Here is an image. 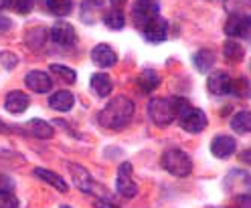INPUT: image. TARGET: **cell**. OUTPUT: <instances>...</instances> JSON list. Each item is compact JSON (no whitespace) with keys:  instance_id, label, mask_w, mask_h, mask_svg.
Instances as JSON below:
<instances>
[{"instance_id":"1","label":"cell","mask_w":251,"mask_h":208,"mask_svg":"<svg viewBox=\"0 0 251 208\" xmlns=\"http://www.w3.org/2000/svg\"><path fill=\"white\" fill-rule=\"evenodd\" d=\"M134 114H136L134 101L128 99V97H124V95H120V97L112 99L100 111L98 121H100L101 127H105V130L120 132V130H124V127H128V123L132 121Z\"/></svg>"},{"instance_id":"2","label":"cell","mask_w":251,"mask_h":208,"mask_svg":"<svg viewBox=\"0 0 251 208\" xmlns=\"http://www.w3.org/2000/svg\"><path fill=\"white\" fill-rule=\"evenodd\" d=\"M160 164L166 172H170L172 176H178V178H186L188 174L193 172V162L182 150H168L164 152Z\"/></svg>"},{"instance_id":"3","label":"cell","mask_w":251,"mask_h":208,"mask_svg":"<svg viewBox=\"0 0 251 208\" xmlns=\"http://www.w3.org/2000/svg\"><path fill=\"white\" fill-rule=\"evenodd\" d=\"M158 2L156 0H136L132 6V23L144 30L156 17H158Z\"/></svg>"},{"instance_id":"4","label":"cell","mask_w":251,"mask_h":208,"mask_svg":"<svg viewBox=\"0 0 251 208\" xmlns=\"http://www.w3.org/2000/svg\"><path fill=\"white\" fill-rule=\"evenodd\" d=\"M148 116L150 119L156 123V125H168L176 119V114H175V107H172V101L170 99H164V97H156L148 103Z\"/></svg>"},{"instance_id":"5","label":"cell","mask_w":251,"mask_h":208,"mask_svg":"<svg viewBox=\"0 0 251 208\" xmlns=\"http://www.w3.org/2000/svg\"><path fill=\"white\" fill-rule=\"evenodd\" d=\"M67 168L71 170V178H73L75 186L79 188L81 192H85V194H101V192H103V186L93 180L91 176H89V172L83 166L67 164Z\"/></svg>"},{"instance_id":"6","label":"cell","mask_w":251,"mask_h":208,"mask_svg":"<svg viewBox=\"0 0 251 208\" xmlns=\"http://www.w3.org/2000/svg\"><path fill=\"white\" fill-rule=\"evenodd\" d=\"M132 172H134V168H132L130 162H124V164H120V168H118L116 190L120 192L124 198H134V196L138 194V184H136L134 178H132Z\"/></svg>"},{"instance_id":"7","label":"cell","mask_w":251,"mask_h":208,"mask_svg":"<svg viewBox=\"0 0 251 208\" xmlns=\"http://www.w3.org/2000/svg\"><path fill=\"white\" fill-rule=\"evenodd\" d=\"M180 121V127L188 134H201L202 130L207 127V116L202 109H197V107H188L184 114L178 117Z\"/></svg>"},{"instance_id":"8","label":"cell","mask_w":251,"mask_h":208,"mask_svg":"<svg viewBox=\"0 0 251 208\" xmlns=\"http://www.w3.org/2000/svg\"><path fill=\"white\" fill-rule=\"evenodd\" d=\"M225 33L229 37H247L251 33V17L229 14V19L225 23Z\"/></svg>"},{"instance_id":"9","label":"cell","mask_w":251,"mask_h":208,"mask_svg":"<svg viewBox=\"0 0 251 208\" xmlns=\"http://www.w3.org/2000/svg\"><path fill=\"white\" fill-rule=\"evenodd\" d=\"M51 39L59 46H73L77 41V33L69 23H57L51 28Z\"/></svg>"},{"instance_id":"10","label":"cell","mask_w":251,"mask_h":208,"mask_svg":"<svg viewBox=\"0 0 251 208\" xmlns=\"http://www.w3.org/2000/svg\"><path fill=\"white\" fill-rule=\"evenodd\" d=\"M91 61L96 63V65H100V67H114L116 61H118V55L109 45L100 43V45H96L91 49Z\"/></svg>"},{"instance_id":"11","label":"cell","mask_w":251,"mask_h":208,"mask_svg":"<svg viewBox=\"0 0 251 208\" xmlns=\"http://www.w3.org/2000/svg\"><path fill=\"white\" fill-rule=\"evenodd\" d=\"M25 83H26V87L30 91H35V93H47V91H51V87H53L51 77L47 75L45 71H30V73H26Z\"/></svg>"},{"instance_id":"12","label":"cell","mask_w":251,"mask_h":208,"mask_svg":"<svg viewBox=\"0 0 251 208\" xmlns=\"http://www.w3.org/2000/svg\"><path fill=\"white\" fill-rule=\"evenodd\" d=\"M209 91L213 95H227V93H233V81L229 79L227 73L223 71H217L213 75H209Z\"/></svg>"},{"instance_id":"13","label":"cell","mask_w":251,"mask_h":208,"mask_svg":"<svg viewBox=\"0 0 251 208\" xmlns=\"http://www.w3.org/2000/svg\"><path fill=\"white\" fill-rule=\"evenodd\" d=\"M144 37H146V41L148 43H162L166 37H168V23L164 21V19H160V17H156L144 30Z\"/></svg>"},{"instance_id":"14","label":"cell","mask_w":251,"mask_h":208,"mask_svg":"<svg viewBox=\"0 0 251 208\" xmlns=\"http://www.w3.org/2000/svg\"><path fill=\"white\" fill-rule=\"evenodd\" d=\"M235 148H237V141H235L231 136H217L213 139V143H211V152L219 160H225V158L233 156Z\"/></svg>"},{"instance_id":"15","label":"cell","mask_w":251,"mask_h":208,"mask_svg":"<svg viewBox=\"0 0 251 208\" xmlns=\"http://www.w3.org/2000/svg\"><path fill=\"white\" fill-rule=\"evenodd\" d=\"M4 107L8 114H23L28 107V95H25L23 91H10L4 99Z\"/></svg>"},{"instance_id":"16","label":"cell","mask_w":251,"mask_h":208,"mask_svg":"<svg viewBox=\"0 0 251 208\" xmlns=\"http://www.w3.org/2000/svg\"><path fill=\"white\" fill-rule=\"evenodd\" d=\"M73 103H75V97L71 91H57L49 99V105L57 111H69L73 107Z\"/></svg>"},{"instance_id":"17","label":"cell","mask_w":251,"mask_h":208,"mask_svg":"<svg viewBox=\"0 0 251 208\" xmlns=\"http://www.w3.org/2000/svg\"><path fill=\"white\" fill-rule=\"evenodd\" d=\"M158 85H160V75L156 73L154 69H144L142 73H140V77H138V87L142 89V91L150 93V91H154Z\"/></svg>"},{"instance_id":"18","label":"cell","mask_w":251,"mask_h":208,"mask_svg":"<svg viewBox=\"0 0 251 208\" xmlns=\"http://www.w3.org/2000/svg\"><path fill=\"white\" fill-rule=\"evenodd\" d=\"M91 89L96 91V95H100V97H107V95L112 93V79L105 73H96L91 77Z\"/></svg>"},{"instance_id":"19","label":"cell","mask_w":251,"mask_h":208,"mask_svg":"<svg viewBox=\"0 0 251 208\" xmlns=\"http://www.w3.org/2000/svg\"><path fill=\"white\" fill-rule=\"evenodd\" d=\"M35 176H39L41 180H45L47 184H51L59 192H67V182L63 180L61 176H57L55 172H49V170H45V168H35Z\"/></svg>"},{"instance_id":"20","label":"cell","mask_w":251,"mask_h":208,"mask_svg":"<svg viewBox=\"0 0 251 208\" xmlns=\"http://www.w3.org/2000/svg\"><path fill=\"white\" fill-rule=\"evenodd\" d=\"M231 127L237 134H249L251 132V111H239L237 116H233Z\"/></svg>"},{"instance_id":"21","label":"cell","mask_w":251,"mask_h":208,"mask_svg":"<svg viewBox=\"0 0 251 208\" xmlns=\"http://www.w3.org/2000/svg\"><path fill=\"white\" fill-rule=\"evenodd\" d=\"M26 127H28V132L33 134L35 138H41V139H47V138L53 136V127L47 121H43V119H30L26 123Z\"/></svg>"},{"instance_id":"22","label":"cell","mask_w":251,"mask_h":208,"mask_svg":"<svg viewBox=\"0 0 251 208\" xmlns=\"http://www.w3.org/2000/svg\"><path fill=\"white\" fill-rule=\"evenodd\" d=\"M103 23H105V26H109L112 30H122L124 24H126V19H124L122 8H116V6H114L112 10H107L105 17H103Z\"/></svg>"},{"instance_id":"23","label":"cell","mask_w":251,"mask_h":208,"mask_svg":"<svg viewBox=\"0 0 251 208\" xmlns=\"http://www.w3.org/2000/svg\"><path fill=\"white\" fill-rule=\"evenodd\" d=\"M73 8V0H47V10L55 17H67Z\"/></svg>"},{"instance_id":"24","label":"cell","mask_w":251,"mask_h":208,"mask_svg":"<svg viewBox=\"0 0 251 208\" xmlns=\"http://www.w3.org/2000/svg\"><path fill=\"white\" fill-rule=\"evenodd\" d=\"M225 8L229 14H243V17H251V0H227Z\"/></svg>"},{"instance_id":"25","label":"cell","mask_w":251,"mask_h":208,"mask_svg":"<svg viewBox=\"0 0 251 208\" xmlns=\"http://www.w3.org/2000/svg\"><path fill=\"white\" fill-rule=\"evenodd\" d=\"M213 63H215V55L211 51H207V49H202V51H199L195 55V65H197V69L201 73H207L213 67Z\"/></svg>"},{"instance_id":"26","label":"cell","mask_w":251,"mask_h":208,"mask_svg":"<svg viewBox=\"0 0 251 208\" xmlns=\"http://www.w3.org/2000/svg\"><path fill=\"white\" fill-rule=\"evenodd\" d=\"M223 55H225L227 61H229V59H231V61H241L243 55H245V51H243L241 43H237V41H227L225 46H223Z\"/></svg>"},{"instance_id":"27","label":"cell","mask_w":251,"mask_h":208,"mask_svg":"<svg viewBox=\"0 0 251 208\" xmlns=\"http://www.w3.org/2000/svg\"><path fill=\"white\" fill-rule=\"evenodd\" d=\"M51 73L59 75V77L63 79V81H67L69 85H71V83H75V79H77V75H75V71H73V69L63 67V65H51Z\"/></svg>"},{"instance_id":"28","label":"cell","mask_w":251,"mask_h":208,"mask_svg":"<svg viewBox=\"0 0 251 208\" xmlns=\"http://www.w3.org/2000/svg\"><path fill=\"white\" fill-rule=\"evenodd\" d=\"M0 208H19V198L12 194V190H2V196H0Z\"/></svg>"},{"instance_id":"29","label":"cell","mask_w":251,"mask_h":208,"mask_svg":"<svg viewBox=\"0 0 251 208\" xmlns=\"http://www.w3.org/2000/svg\"><path fill=\"white\" fill-rule=\"evenodd\" d=\"M170 101H172V107H175V114H176V117H180L184 111L191 107V103H188L184 97H170Z\"/></svg>"},{"instance_id":"30","label":"cell","mask_w":251,"mask_h":208,"mask_svg":"<svg viewBox=\"0 0 251 208\" xmlns=\"http://www.w3.org/2000/svg\"><path fill=\"white\" fill-rule=\"evenodd\" d=\"M33 4H35V0H14V8L21 14H28L33 10Z\"/></svg>"},{"instance_id":"31","label":"cell","mask_w":251,"mask_h":208,"mask_svg":"<svg viewBox=\"0 0 251 208\" xmlns=\"http://www.w3.org/2000/svg\"><path fill=\"white\" fill-rule=\"evenodd\" d=\"M17 63H19L17 55H12V53H8V51L2 53V65H4V69H12L14 65H17Z\"/></svg>"},{"instance_id":"32","label":"cell","mask_w":251,"mask_h":208,"mask_svg":"<svg viewBox=\"0 0 251 208\" xmlns=\"http://www.w3.org/2000/svg\"><path fill=\"white\" fill-rule=\"evenodd\" d=\"M235 206H237V208H251V194H249V192L235 198Z\"/></svg>"},{"instance_id":"33","label":"cell","mask_w":251,"mask_h":208,"mask_svg":"<svg viewBox=\"0 0 251 208\" xmlns=\"http://www.w3.org/2000/svg\"><path fill=\"white\" fill-rule=\"evenodd\" d=\"M96 208H120V206H116L114 202H109V200L98 198V202H96Z\"/></svg>"},{"instance_id":"34","label":"cell","mask_w":251,"mask_h":208,"mask_svg":"<svg viewBox=\"0 0 251 208\" xmlns=\"http://www.w3.org/2000/svg\"><path fill=\"white\" fill-rule=\"evenodd\" d=\"M241 160H243V162H249V164H251V150H247V152H243V156H241Z\"/></svg>"},{"instance_id":"35","label":"cell","mask_w":251,"mask_h":208,"mask_svg":"<svg viewBox=\"0 0 251 208\" xmlns=\"http://www.w3.org/2000/svg\"><path fill=\"white\" fill-rule=\"evenodd\" d=\"M12 6V0H2V8H10Z\"/></svg>"},{"instance_id":"36","label":"cell","mask_w":251,"mask_h":208,"mask_svg":"<svg viewBox=\"0 0 251 208\" xmlns=\"http://www.w3.org/2000/svg\"><path fill=\"white\" fill-rule=\"evenodd\" d=\"M112 4H114L116 8H120V6L124 4V0H112Z\"/></svg>"},{"instance_id":"37","label":"cell","mask_w":251,"mask_h":208,"mask_svg":"<svg viewBox=\"0 0 251 208\" xmlns=\"http://www.w3.org/2000/svg\"><path fill=\"white\" fill-rule=\"evenodd\" d=\"M63 208H69V206H63Z\"/></svg>"}]
</instances>
